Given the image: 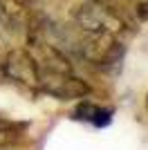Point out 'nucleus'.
Segmentation results:
<instances>
[{
	"label": "nucleus",
	"instance_id": "nucleus-6",
	"mask_svg": "<svg viewBox=\"0 0 148 150\" xmlns=\"http://www.w3.org/2000/svg\"><path fill=\"white\" fill-rule=\"evenodd\" d=\"M2 16H5V7L0 5V20H2Z\"/></svg>",
	"mask_w": 148,
	"mask_h": 150
},
{
	"label": "nucleus",
	"instance_id": "nucleus-2",
	"mask_svg": "<svg viewBox=\"0 0 148 150\" xmlns=\"http://www.w3.org/2000/svg\"><path fill=\"white\" fill-rule=\"evenodd\" d=\"M5 72L11 81L27 85V88H38L41 85V69L38 63L34 61L29 52L25 50H14L9 52V56L5 61Z\"/></svg>",
	"mask_w": 148,
	"mask_h": 150
},
{
	"label": "nucleus",
	"instance_id": "nucleus-3",
	"mask_svg": "<svg viewBox=\"0 0 148 150\" xmlns=\"http://www.w3.org/2000/svg\"><path fill=\"white\" fill-rule=\"evenodd\" d=\"M74 20L83 31H110L115 27V16L101 2H85L74 9Z\"/></svg>",
	"mask_w": 148,
	"mask_h": 150
},
{
	"label": "nucleus",
	"instance_id": "nucleus-5",
	"mask_svg": "<svg viewBox=\"0 0 148 150\" xmlns=\"http://www.w3.org/2000/svg\"><path fill=\"white\" fill-rule=\"evenodd\" d=\"M137 16L142 20H148V0H144V2L137 5Z\"/></svg>",
	"mask_w": 148,
	"mask_h": 150
},
{
	"label": "nucleus",
	"instance_id": "nucleus-4",
	"mask_svg": "<svg viewBox=\"0 0 148 150\" xmlns=\"http://www.w3.org/2000/svg\"><path fill=\"white\" fill-rule=\"evenodd\" d=\"M112 114H115L112 108H101L97 103H90V101H81L76 105V110H74V119L88 121V123L97 125V128H105L112 121Z\"/></svg>",
	"mask_w": 148,
	"mask_h": 150
},
{
	"label": "nucleus",
	"instance_id": "nucleus-1",
	"mask_svg": "<svg viewBox=\"0 0 148 150\" xmlns=\"http://www.w3.org/2000/svg\"><path fill=\"white\" fill-rule=\"evenodd\" d=\"M41 85L47 94L56 96L61 101H68V99H83L90 94V88L88 83H83L81 79L70 74L68 72H56V69H47V74L41 76Z\"/></svg>",
	"mask_w": 148,
	"mask_h": 150
}]
</instances>
